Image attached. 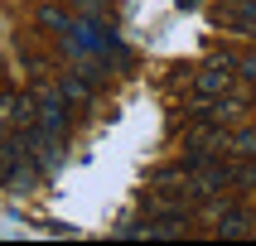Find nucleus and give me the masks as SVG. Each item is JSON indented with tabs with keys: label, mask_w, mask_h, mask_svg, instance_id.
I'll use <instances>...</instances> for the list:
<instances>
[{
	"label": "nucleus",
	"mask_w": 256,
	"mask_h": 246,
	"mask_svg": "<svg viewBox=\"0 0 256 246\" xmlns=\"http://www.w3.org/2000/svg\"><path fill=\"white\" fill-rule=\"evenodd\" d=\"M232 87H237V53H213L194 72V97L198 101H218V97H228Z\"/></svg>",
	"instance_id": "nucleus-1"
},
{
	"label": "nucleus",
	"mask_w": 256,
	"mask_h": 246,
	"mask_svg": "<svg viewBox=\"0 0 256 246\" xmlns=\"http://www.w3.org/2000/svg\"><path fill=\"white\" fill-rule=\"evenodd\" d=\"M34 126L48 130V135H68V97L58 92V82L34 87Z\"/></svg>",
	"instance_id": "nucleus-2"
},
{
	"label": "nucleus",
	"mask_w": 256,
	"mask_h": 246,
	"mask_svg": "<svg viewBox=\"0 0 256 246\" xmlns=\"http://www.w3.org/2000/svg\"><path fill=\"white\" fill-rule=\"evenodd\" d=\"M218 29H228V34H256V0H222Z\"/></svg>",
	"instance_id": "nucleus-3"
},
{
	"label": "nucleus",
	"mask_w": 256,
	"mask_h": 246,
	"mask_svg": "<svg viewBox=\"0 0 256 246\" xmlns=\"http://www.w3.org/2000/svg\"><path fill=\"white\" fill-rule=\"evenodd\" d=\"M246 111H252V87H242V92H228V97L213 101V121H222V126H237V121H246Z\"/></svg>",
	"instance_id": "nucleus-4"
},
{
	"label": "nucleus",
	"mask_w": 256,
	"mask_h": 246,
	"mask_svg": "<svg viewBox=\"0 0 256 246\" xmlns=\"http://www.w3.org/2000/svg\"><path fill=\"white\" fill-rule=\"evenodd\" d=\"M252 213H246V208H222V213H218V237H222V242H237V237H252Z\"/></svg>",
	"instance_id": "nucleus-5"
},
{
	"label": "nucleus",
	"mask_w": 256,
	"mask_h": 246,
	"mask_svg": "<svg viewBox=\"0 0 256 246\" xmlns=\"http://www.w3.org/2000/svg\"><path fill=\"white\" fill-rule=\"evenodd\" d=\"M39 179H44V169H39L29 155H20V164L10 169V179H5L0 188H10V193H34V188H39Z\"/></svg>",
	"instance_id": "nucleus-6"
},
{
	"label": "nucleus",
	"mask_w": 256,
	"mask_h": 246,
	"mask_svg": "<svg viewBox=\"0 0 256 246\" xmlns=\"http://www.w3.org/2000/svg\"><path fill=\"white\" fill-rule=\"evenodd\" d=\"M228 155H232V159H246V155H256V126H242V130H232V145H228Z\"/></svg>",
	"instance_id": "nucleus-7"
},
{
	"label": "nucleus",
	"mask_w": 256,
	"mask_h": 246,
	"mask_svg": "<svg viewBox=\"0 0 256 246\" xmlns=\"http://www.w3.org/2000/svg\"><path fill=\"white\" fill-rule=\"evenodd\" d=\"M232 188H256V155L232 159Z\"/></svg>",
	"instance_id": "nucleus-8"
},
{
	"label": "nucleus",
	"mask_w": 256,
	"mask_h": 246,
	"mask_svg": "<svg viewBox=\"0 0 256 246\" xmlns=\"http://www.w3.org/2000/svg\"><path fill=\"white\" fill-rule=\"evenodd\" d=\"M39 24H44V29H58V34H63V29H68V14L58 10V5H44V10H39Z\"/></svg>",
	"instance_id": "nucleus-9"
},
{
	"label": "nucleus",
	"mask_w": 256,
	"mask_h": 246,
	"mask_svg": "<svg viewBox=\"0 0 256 246\" xmlns=\"http://www.w3.org/2000/svg\"><path fill=\"white\" fill-rule=\"evenodd\" d=\"M237 77H242L246 87H256V53H242V58H237Z\"/></svg>",
	"instance_id": "nucleus-10"
},
{
	"label": "nucleus",
	"mask_w": 256,
	"mask_h": 246,
	"mask_svg": "<svg viewBox=\"0 0 256 246\" xmlns=\"http://www.w3.org/2000/svg\"><path fill=\"white\" fill-rule=\"evenodd\" d=\"M87 14H102V10H112V0H78Z\"/></svg>",
	"instance_id": "nucleus-11"
},
{
	"label": "nucleus",
	"mask_w": 256,
	"mask_h": 246,
	"mask_svg": "<svg viewBox=\"0 0 256 246\" xmlns=\"http://www.w3.org/2000/svg\"><path fill=\"white\" fill-rule=\"evenodd\" d=\"M194 5H198V0H179V10H194Z\"/></svg>",
	"instance_id": "nucleus-12"
}]
</instances>
